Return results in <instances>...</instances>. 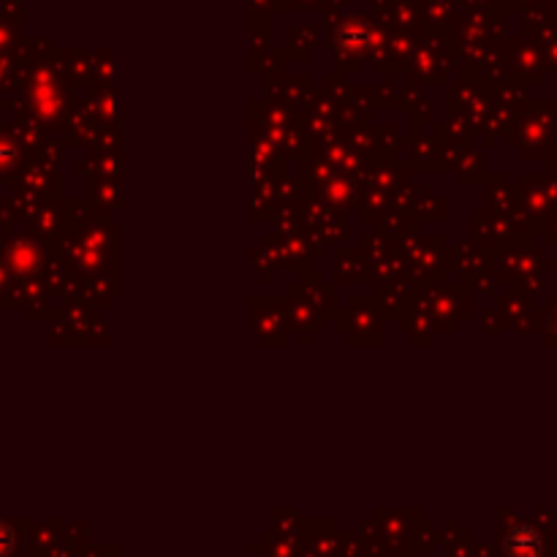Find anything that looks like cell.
Returning <instances> with one entry per match:
<instances>
[{"mask_svg": "<svg viewBox=\"0 0 557 557\" xmlns=\"http://www.w3.org/2000/svg\"><path fill=\"white\" fill-rule=\"evenodd\" d=\"M503 552L508 557H538L541 552V535L530 525H517L503 535Z\"/></svg>", "mask_w": 557, "mask_h": 557, "instance_id": "1", "label": "cell"}, {"mask_svg": "<svg viewBox=\"0 0 557 557\" xmlns=\"http://www.w3.org/2000/svg\"><path fill=\"white\" fill-rule=\"evenodd\" d=\"M14 546V535L6 525H0V557H6Z\"/></svg>", "mask_w": 557, "mask_h": 557, "instance_id": "2", "label": "cell"}]
</instances>
